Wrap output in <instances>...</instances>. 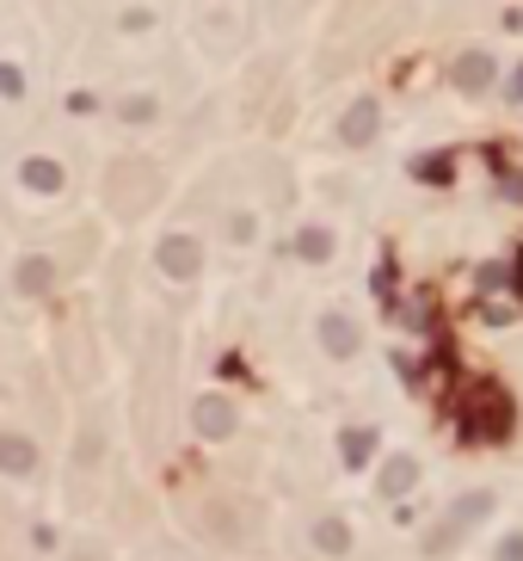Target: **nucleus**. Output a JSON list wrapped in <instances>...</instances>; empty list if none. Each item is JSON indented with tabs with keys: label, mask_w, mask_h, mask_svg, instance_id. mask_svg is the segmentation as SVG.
<instances>
[{
	"label": "nucleus",
	"mask_w": 523,
	"mask_h": 561,
	"mask_svg": "<svg viewBox=\"0 0 523 561\" xmlns=\"http://www.w3.org/2000/svg\"><path fill=\"white\" fill-rule=\"evenodd\" d=\"M493 506H499V494H493V487H468V494H456V500L444 506V519L431 524L425 556H444V549H456V543H462L474 524L493 519Z\"/></svg>",
	"instance_id": "f03ea898"
},
{
	"label": "nucleus",
	"mask_w": 523,
	"mask_h": 561,
	"mask_svg": "<svg viewBox=\"0 0 523 561\" xmlns=\"http://www.w3.org/2000/svg\"><path fill=\"white\" fill-rule=\"evenodd\" d=\"M149 20H154L149 7H130V13H124V31H149Z\"/></svg>",
	"instance_id": "393cba45"
},
{
	"label": "nucleus",
	"mask_w": 523,
	"mask_h": 561,
	"mask_svg": "<svg viewBox=\"0 0 523 561\" xmlns=\"http://www.w3.org/2000/svg\"><path fill=\"white\" fill-rule=\"evenodd\" d=\"M375 130H382V105H375L370 93L352 99V105H345V117H339V142H345V149H370Z\"/></svg>",
	"instance_id": "9d476101"
},
{
	"label": "nucleus",
	"mask_w": 523,
	"mask_h": 561,
	"mask_svg": "<svg viewBox=\"0 0 523 561\" xmlns=\"http://www.w3.org/2000/svg\"><path fill=\"white\" fill-rule=\"evenodd\" d=\"M117 112H124V124H149V117H154V99H149V93H130Z\"/></svg>",
	"instance_id": "6ab92c4d"
},
{
	"label": "nucleus",
	"mask_w": 523,
	"mask_h": 561,
	"mask_svg": "<svg viewBox=\"0 0 523 561\" xmlns=\"http://www.w3.org/2000/svg\"><path fill=\"white\" fill-rule=\"evenodd\" d=\"M456 420H462L468 438H481V445H505L511 438V395H505L499 383H468L462 407H456Z\"/></svg>",
	"instance_id": "f257e3e1"
},
{
	"label": "nucleus",
	"mask_w": 523,
	"mask_h": 561,
	"mask_svg": "<svg viewBox=\"0 0 523 561\" xmlns=\"http://www.w3.org/2000/svg\"><path fill=\"white\" fill-rule=\"evenodd\" d=\"M449 87L468 99H481L486 87H499V56L493 50H462V56L449 62Z\"/></svg>",
	"instance_id": "423d86ee"
},
{
	"label": "nucleus",
	"mask_w": 523,
	"mask_h": 561,
	"mask_svg": "<svg viewBox=\"0 0 523 561\" xmlns=\"http://www.w3.org/2000/svg\"><path fill=\"white\" fill-rule=\"evenodd\" d=\"M154 271L167 278V284H191V278H204V241L186 229H173L154 241Z\"/></svg>",
	"instance_id": "39448f33"
},
{
	"label": "nucleus",
	"mask_w": 523,
	"mask_h": 561,
	"mask_svg": "<svg viewBox=\"0 0 523 561\" xmlns=\"http://www.w3.org/2000/svg\"><path fill=\"white\" fill-rule=\"evenodd\" d=\"M505 105H523V62L511 68V80H505Z\"/></svg>",
	"instance_id": "5701e85b"
},
{
	"label": "nucleus",
	"mask_w": 523,
	"mask_h": 561,
	"mask_svg": "<svg viewBox=\"0 0 523 561\" xmlns=\"http://www.w3.org/2000/svg\"><path fill=\"white\" fill-rule=\"evenodd\" d=\"M13 291L20 296H50L56 291V259H50V253H25L20 266H13Z\"/></svg>",
	"instance_id": "f8f14e48"
},
{
	"label": "nucleus",
	"mask_w": 523,
	"mask_h": 561,
	"mask_svg": "<svg viewBox=\"0 0 523 561\" xmlns=\"http://www.w3.org/2000/svg\"><path fill=\"white\" fill-rule=\"evenodd\" d=\"M412 174H419V179H449V174H456V161L431 155V161H419V167H412Z\"/></svg>",
	"instance_id": "aec40b11"
},
{
	"label": "nucleus",
	"mask_w": 523,
	"mask_h": 561,
	"mask_svg": "<svg viewBox=\"0 0 523 561\" xmlns=\"http://www.w3.org/2000/svg\"><path fill=\"white\" fill-rule=\"evenodd\" d=\"M333 229L327 222H308V229H296V259H308V266H327L333 259Z\"/></svg>",
	"instance_id": "2eb2a0df"
},
{
	"label": "nucleus",
	"mask_w": 523,
	"mask_h": 561,
	"mask_svg": "<svg viewBox=\"0 0 523 561\" xmlns=\"http://www.w3.org/2000/svg\"><path fill=\"white\" fill-rule=\"evenodd\" d=\"M38 469H43V450L31 432H0V475L7 482H38Z\"/></svg>",
	"instance_id": "0eeeda50"
},
{
	"label": "nucleus",
	"mask_w": 523,
	"mask_h": 561,
	"mask_svg": "<svg viewBox=\"0 0 523 561\" xmlns=\"http://www.w3.org/2000/svg\"><path fill=\"white\" fill-rule=\"evenodd\" d=\"M315 333H320V352H327V358H339V365L363 352V333H357V321H352L345 309H327V315L315 321Z\"/></svg>",
	"instance_id": "6e6552de"
},
{
	"label": "nucleus",
	"mask_w": 523,
	"mask_h": 561,
	"mask_svg": "<svg viewBox=\"0 0 523 561\" xmlns=\"http://www.w3.org/2000/svg\"><path fill=\"white\" fill-rule=\"evenodd\" d=\"M375 450H382V432H375V426H345V432H339V463L352 469V475L375 463Z\"/></svg>",
	"instance_id": "4468645a"
},
{
	"label": "nucleus",
	"mask_w": 523,
	"mask_h": 561,
	"mask_svg": "<svg viewBox=\"0 0 523 561\" xmlns=\"http://www.w3.org/2000/svg\"><path fill=\"white\" fill-rule=\"evenodd\" d=\"M68 561H112V556H105V543L87 537V543H75V549H68Z\"/></svg>",
	"instance_id": "412c9836"
},
{
	"label": "nucleus",
	"mask_w": 523,
	"mask_h": 561,
	"mask_svg": "<svg viewBox=\"0 0 523 561\" xmlns=\"http://www.w3.org/2000/svg\"><path fill=\"white\" fill-rule=\"evenodd\" d=\"M499 192L511 197V204H523V174H499Z\"/></svg>",
	"instance_id": "b1692460"
},
{
	"label": "nucleus",
	"mask_w": 523,
	"mask_h": 561,
	"mask_svg": "<svg viewBox=\"0 0 523 561\" xmlns=\"http://www.w3.org/2000/svg\"><path fill=\"white\" fill-rule=\"evenodd\" d=\"M352 543H357V531L345 519H333V512L308 524V549H315V556H327V561H345V556H352Z\"/></svg>",
	"instance_id": "9b49d317"
},
{
	"label": "nucleus",
	"mask_w": 523,
	"mask_h": 561,
	"mask_svg": "<svg viewBox=\"0 0 523 561\" xmlns=\"http://www.w3.org/2000/svg\"><path fill=\"white\" fill-rule=\"evenodd\" d=\"M197 537L222 543V549H241V543H253V512H246L241 500H204L197 506Z\"/></svg>",
	"instance_id": "20e7f679"
},
{
	"label": "nucleus",
	"mask_w": 523,
	"mask_h": 561,
	"mask_svg": "<svg viewBox=\"0 0 523 561\" xmlns=\"http://www.w3.org/2000/svg\"><path fill=\"white\" fill-rule=\"evenodd\" d=\"M68 377H75V388H93V346H87V333L68 340Z\"/></svg>",
	"instance_id": "f3484780"
},
{
	"label": "nucleus",
	"mask_w": 523,
	"mask_h": 561,
	"mask_svg": "<svg viewBox=\"0 0 523 561\" xmlns=\"http://www.w3.org/2000/svg\"><path fill=\"white\" fill-rule=\"evenodd\" d=\"M20 186L31 197H56L62 186H68V174H62V161H50V155H25L20 161Z\"/></svg>",
	"instance_id": "ddd939ff"
},
{
	"label": "nucleus",
	"mask_w": 523,
	"mask_h": 561,
	"mask_svg": "<svg viewBox=\"0 0 523 561\" xmlns=\"http://www.w3.org/2000/svg\"><path fill=\"white\" fill-rule=\"evenodd\" d=\"M228 234H234V241H253V234H259V222H253V216H234V222H228Z\"/></svg>",
	"instance_id": "a878e982"
},
{
	"label": "nucleus",
	"mask_w": 523,
	"mask_h": 561,
	"mask_svg": "<svg viewBox=\"0 0 523 561\" xmlns=\"http://www.w3.org/2000/svg\"><path fill=\"white\" fill-rule=\"evenodd\" d=\"M241 432V401L222 395V388H204L197 401H191V438L197 445H228Z\"/></svg>",
	"instance_id": "7ed1b4c3"
},
{
	"label": "nucleus",
	"mask_w": 523,
	"mask_h": 561,
	"mask_svg": "<svg viewBox=\"0 0 523 561\" xmlns=\"http://www.w3.org/2000/svg\"><path fill=\"white\" fill-rule=\"evenodd\" d=\"M518 278H523V253H518ZM518 291H523V284H518Z\"/></svg>",
	"instance_id": "bb28decb"
},
{
	"label": "nucleus",
	"mask_w": 523,
	"mask_h": 561,
	"mask_svg": "<svg viewBox=\"0 0 523 561\" xmlns=\"http://www.w3.org/2000/svg\"><path fill=\"white\" fill-rule=\"evenodd\" d=\"M99 432H105V426H99V413H87V420H80V438H75V463L80 469L99 463V450H105V438H99Z\"/></svg>",
	"instance_id": "dca6fc26"
},
{
	"label": "nucleus",
	"mask_w": 523,
	"mask_h": 561,
	"mask_svg": "<svg viewBox=\"0 0 523 561\" xmlns=\"http://www.w3.org/2000/svg\"><path fill=\"white\" fill-rule=\"evenodd\" d=\"M0 99H25V68L20 62H0Z\"/></svg>",
	"instance_id": "a211bd4d"
},
{
	"label": "nucleus",
	"mask_w": 523,
	"mask_h": 561,
	"mask_svg": "<svg viewBox=\"0 0 523 561\" xmlns=\"http://www.w3.org/2000/svg\"><path fill=\"white\" fill-rule=\"evenodd\" d=\"M499 561H523V531H505L499 537Z\"/></svg>",
	"instance_id": "4be33fe9"
},
{
	"label": "nucleus",
	"mask_w": 523,
	"mask_h": 561,
	"mask_svg": "<svg viewBox=\"0 0 523 561\" xmlns=\"http://www.w3.org/2000/svg\"><path fill=\"white\" fill-rule=\"evenodd\" d=\"M419 475H425V463H419L412 450H394V457H382V469H375V494H382V500H407L412 487H419Z\"/></svg>",
	"instance_id": "1a4fd4ad"
}]
</instances>
